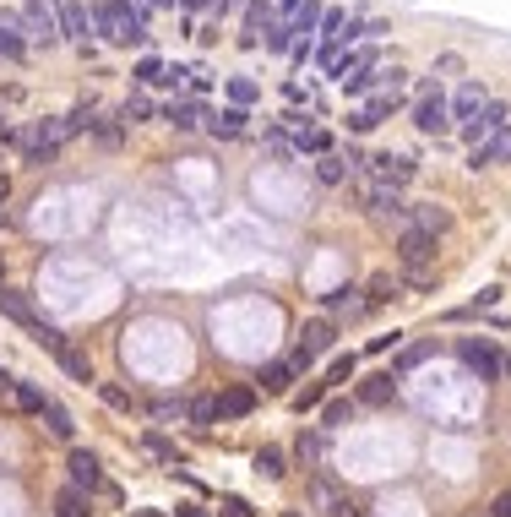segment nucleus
Instances as JSON below:
<instances>
[{
	"label": "nucleus",
	"instance_id": "nucleus-9",
	"mask_svg": "<svg viewBox=\"0 0 511 517\" xmlns=\"http://www.w3.org/2000/svg\"><path fill=\"white\" fill-rule=\"evenodd\" d=\"M88 28H93V12L82 6V0H60V38L88 44Z\"/></svg>",
	"mask_w": 511,
	"mask_h": 517
},
{
	"label": "nucleus",
	"instance_id": "nucleus-21",
	"mask_svg": "<svg viewBox=\"0 0 511 517\" xmlns=\"http://www.w3.org/2000/svg\"><path fill=\"white\" fill-rule=\"evenodd\" d=\"M12 398H17V409H28V414H44V403H50L33 381H12Z\"/></svg>",
	"mask_w": 511,
	"mask_h": 517
},
{
	"label": "nucleus",
	"instance_id": "nucleus-43",
	"mask_svg": "<svg viewBox=\"0 0 511 517\" xmlns=\"http://www.w3.org/2000/svg\"><path fill=\"white\" fill-rule=\"evenodd\" d=\"M224 517H250V506L240 496H224Z\"/></svg>",
	"mask_w": 511,
	"mask_h": 517
},
{
	"label": "nucleus",
	"instance_id": "nucleus-5",
	"mask_svg": "<svg viewBox=\"0 0 511 517\" xmlns=\"http://www.w3.org/2000/svg\"><path fill=\"white\" fill-rule=\"evenodd\" d=\"M66 473H71V490H82V496L104 485V473H98V457H93L88 447H76V452L66 457Z\"/></svg>",
	"mask_w": 511,
	"mask_h": 517
},
{
	"label": "nucleus",
	"instance_id": "nucleus-12",
	"mask_svg": "<svg viewBox=\"0 0 511 517\" xmlns=\"http://www.w3.org/2000/svg\"><path fill=\"white\" fill-rule=\"evenodd\" d=\"M212 403H218V419H245L256 409V386H224Z\"/></svg>",
	"mask_w": 511,
	"mask_h": 517
},
{
	"label": "nucleus",
	"instance_id": "nucleus-13",
	"mask_svg": "<svg viewBox=\"0 0 511 517\" xmlns=\"http://www.w3.org/2000/svg\"><path fill=\"white\" fill-rule=\"evenodd\" d=\"M55 360H60V370H66L71 381H82V386H88V381H93V360H88V349H76V343H71V338H66V349H60Z\"/></svg>",
	"mask_w": 511,
	"mask_h": 517
},
{
	"label": "nucleus",
	"instance_id": "nucleus-28",
	"mask_svg": "<svg viewBox=\"0 0 511 517\" xmlns=\"http://www.w3.org/2000/svg\"><path fill=\"white\" fill-rule=\"evenodd\" d=\"M212 131L218 137H245V109H224L218 120H212Z\"/></svg>",
	"mask_w": 511,
	"mask_h": 517
},
{
	"label": "nucleus",
	"instance_id": "nucleus-44",
	"mask_svg": "<svg viewBox=\"0 0 511 517\" xmlns=\"http://www.w3.org/2000/svg\"><path fill=\"white\" fill-rule=\"evenodd\" d=\"M490 517H511V490H500V496L490 501Z\"/></svg>",
	"mask_w": 511,
	"mask_h": 517
},
{
	"label": "nucleus",
	"instance_id": "nucleus-26",
	"mask_svg": "<svg viewBox=\"0 0 511 517\" xmlns=\"http://www.w3.org/2000/svg\"><path fill=\"white\" fill-rule=\"evenodd\" d=\"M256 473H267V480H283V452L278 447H262V452H256Z\"/></svg>",
	"mask_w": 511,
	"mask_h": 517
},
{
	"label": "nucleus",
	"instance_id": "nucleus-31",
	"mask_svg": "<svg viewBox=\"0 0 511 517\" xmlns=\"http://www.w3.org/2000/svg\"><path fill=\"white\" fill-rule=\"evenodd\" d=\"M365 294H370L365 306H387V299L397 294V283H392V278H370V289H365Z\"/></svg>",
	"mask_w": 511,
	"mask_h": 517
},
{
	"label": "nucleus",
	"instance_id": "nucleus-32",
	"mask_svg": "<svg viewBox=\"0 0 511 517\" xmlns=\"http://www.w3.org/2000/svg\"><path fill=\"white\" fill-rule=\"evenodd\" d=\"M267 50H278V55H283V50H294V28H288V22H272V33H267Z\"/></svg>",
	"mask_w": 511,
	"mask_h": 517
},
{
	"label": "nucleus",
	"instance_id": "nucleus-19",
	"mask_svg": "<svg viewBox=\"0 0 511 517\" xmlns=\"http://www.w3.org/2000/svg\"><path fill=\"white\" fill-rule=\"evenodd\" d=\"M452 219H446V212L436 207V202H424V207H413V229H424V235H441Z\"/></svg>",
	"mask_w": 511,
	"mask_h": 517
},
{
	"label": "nucleus",
	"instance_id": "nucleus-23",
	"mask_svg": "<svg viewBox=\"0 0 511 517\" xmlns=\"http://www.w3.org/2000/svg\"><path fill=\"white\" fill-rule=\"evenodd\" d=\"M316 22H321V0H305V6H294V17H288L294 33H316Z\"/></svg>",
	"mask_w": 511,
	"mask_h": 517
},
{
	"label": "nucleus",
	"instance_id": "nucleus-42",
	"mask_svg": "<svg viewBox=\"0 0 511 517\" xmlns=\"http://www.w3.org/2000/svg\"><path fill=\"white\" fill-rule=\"evenodd\" d=\"M316 403H321V386H305V393L294 398V409H300V414H305V409H316Z\"/></svg>",
	"mask_w": 511,
	"mask_h": 517
},
{
	"label": "nucleus",
	"instance_id": "nucleus-53",
	"mask_svg": "<svg viewBox=\"0 0 511 517\" xmlns=\"http://www.w3.org/2000/svg\"><path fill=\"white\" fill-rule=\"evenodd\" d=\"M0 386H12V381H6V376H0Z\"/></svg>",
	"mask_w": 511,
	"mask_h": 517
},
{
	"label": "nucleus",
	"instance_id": "nucleus-8",
	"mask_svg": "<svg viewBox=\"0 0 511 517\" xmlns=\"http://www.w3.org/2000/svg\"><path fill=\"white\" fill-rule=\"evenodd\" d=\"M0 316H12L17 327H38V322H44V316H38V306H33V299L22 294V289H6V283H0Z\"/></svg>",
	"mask_w": 511,
	"mask_h": 517
},
{
	"label": "nucleus",
	"instance_id": "nucleus-33",
	"mask_svg": "<svg viewBox=\"0 0 511 517\" xmlns=\"http://www.w3.org/2000/svg\"><path fill=\"white\" fill-rule=\"evenodd\" d=\"M229 99H234V109H245V104H256V82H245V76H234V82H229Z\"/></svg>",
	"mask_w": 511,
	"mask_h": 517
},
{
	"label": "nucleus",
	"instance_id": "nucleus-54",
	"mask_svg": "<svg viewBox=\"0 0 511 517\" xmlns=\"http://www.w3.org/2000/svg\"><path fill=\"white\" fill-rule=\"evenodd\" d=\"M283 517H294V512H283Z\"/></svg>",
	"mask_w": 511,
	"mask_h": 517
},
{
	"label": "nucleus",
	"instance_id": "nucleus-30",
	"mask_svg": "<svg viewBox=\"0 0 511 517\" xmlns=\"http://www.w3.org/2000/svg\"><path fill=\"white\" fill-rule=\"evenodd\" d=\"M185 409H191V403H180V398H158V403H153V419H158V425L185 419Z\"/></svg>",
	"mask_w": 511,
	"mask_h": 517
},
{
	"label": "nucleus",
	"instance_id": "nucleus-16",
	"mask_svg": "<svg viewBox=\"0 0 511 517\" xmlns=\"http://www.w3.org/2000/svg\"><path fill=\"white\" fill-rule=\"evenodd\" d=\"M359 398H365L370 409H381V403H392V398H397V381H392V376H370V381L359 386Z\"/></svg>",
	"mask_w": 511,
	"mask_h": 517
},
{
	"label": "nucleus",
	"instance_id": "nucleus-22",
	"mask_svg": "<svg viewBox=\"0 0 511 517\" xmlns=\"http://www.w3.org/2000/svg\"><path fill=\"white\" fill-rule=\"evenodd\" d=\"M359 289H332V294H321V306L326 311H349V316H359L365 311V299H354Z\"/></svg>",
	"mask_w": 511,
	"mask_h": 517
},
{
	"label": "nucleus",
	"instance_id": "nucleus-29",
	"mask_svg": "<svg viewBox=\"0 0 511 517\" xmlns=\"http://www.w3.org/2000/svg\"><path fill=\"white\" fill-rule=\"evenodd\" d=\"M349 419H354V403H343V398H337V403H326V409H321V425H326V430H337V425H349Z\"/></svg>",
	"mask_w": 511,
	"mask_h": 517
},
{
	"label": "nucleus",
	"instance_id": "nucleus-27",
	"mask_svg": "<svg viewBox=\"0 0 511 517\" xmlns=\"http://www.w3.org/2000/svg\"><path fill=\"white\" fill-rule=\"evenodd\" d=\"M185 414H191V425H196V430H212V425H218V403H212V398H196Z\"/></svg>",
	"mask_w": 511,
	"mask_h": 517
},
{
	"label": "nucleus",
	"instance_id": "nucleus-17",
	"mask_svg": "<svg viewBox=\"0 0 511 517\" xmlns=\"http://www.w3.org/2000/svg\"><path fill=\"white\" fill-rule=\"evenodd\" d=\"M163 115H169V125H175V131H191V125L201 120V104H196V99H175Z\"/></svg>",
	"mask_w": 511,
	"mask_h": 517
},
{
	"label": "nucleus",
	"instance_id": "nucleus-52",
	"mask_svg": "<svg viewBox=\"0 0 511 517\" xmlns=\"http://www.w3.org/2000/svg\"><path fill=\"white\" fill-rule=\"evenodd\" d=\"M0 278H6V262H0Z\"/></svg>",
	"mask_w": 511,
	"mask_h": 517
},
{
	"label": "nucleus",
	"instance_id": "nucleus-37",
	"mask_svg": "<svg viewBox=\"0 0 511 517\" xmlns=\"http://www.w3.org/2000/svg\"><path fill=\"white\" fill-rule=\"evenodd\" d=\"M300 153H326V131H300Z\"/></svg>",
	"mask_w": 511,
	"mask_h": 517
},
{
	"label": "nucleus",
	"instance_id": "nucleus-6",
	"mask_svg": "<svg viewBox=\"0 0 511 517\" xmlns=\"http://www.w3.org/2000/svg\"><path fill=\"white\" fill-rule=\"evenodd\" d=\"M370 175H375V186H408L413 180V158H403V153H381V158H370Z\"/></svg>",
	"mask_w": 511,
	"mask_h": 517
},
{
	"label": "nucleus",
	"instance_id": "nucleus-38",
	"mask_svg": "<svg viewBox=\"0 0 511 517\" xmlns=\"http://www.w3.org/2000/svg\"><path fill=\"white\" fill-rule=\"evenodd\" d=\"M250 28H272V12H267V0H250Z\"/></svg>",
	"mask_w": 511,
	"mask_h": 517
},
{
	"label": "nucleus",
	"instance_id": "nucleus-49",
	"mask_svg": "<svg viewBox=\"0 0 511 517\" xmlns=\"http://www.w3.org/2000/svg\"><path fill=\"white\" fill-rule=\"evenodd\" d=\"M137 517H163V512H137Z\"/></svg>",
	"mask_w": 511,
	"mask_h": 517
},
{
	"label": "nucleus",
	"instance_id": "nucleus-47",
	"mask_svg": "<svg viewBox=\"0 0 511 517\" xmlns=\"http://www.w3.org/2000/svg\"><path fill=\"white\" fill-rule=\"evenodd\" d=\"M180 517H207V512L201 506H180Z\"/></svg>",
	"mask_w": 511,
	"mask_h": 517
},
{
	"label": "nucleus",
	"instance_id": "nucleus-10",
	"mask_svg": "<svg viewBox=\"0 0 511 517\" xmlns=\"http://www.w3.org/2000/svg\"><path fill=\"white\" fill-rule=\"evenodd\" d=\"M365 207L375 212L381 224H392V219H408V202H403L392 186H370V191H365Z\"/></svg>",
	"mask_w": 511,
	"mask_h": 517
},
{
	"label": "nucleus",
	"instance_id": "nucleus-3",
	"mask_svg": "<svg viewBox=\"0 0 511 517\" xmlns=\"http://www.w3.org/2000/svg\"><path fill=\"white\" fill-rule=\"evenodd\" d=\"M397 262H403L408 273H430V262H436V235L403 229V240H397Z\"/></svg>",
	"mask_w": 511,
	"mask_h": 517
},
{
	"label": "nucleus",
	"instance_id": "nucleus-18",
	"mask_svg": "<svg viewBox=\"0 0 511 517\" xmlns=\"http://www.w3.org/2000/svg\"><path fill=\"white\" fill-rule=\"evenodd\" d=\"M294 376H300V370H294V360H272V365L262 370V386H267V393H288Z\"/></svg>",
	"mask_w": 511,
	"mask_h": 517
},
{
	"label": "nucleus",
	"instance_id": "nucleus-14",
	"mask_svg": "<svg viewBox=\"0 0 511 517\" xmlns=\"http://www.w3.org/2000/svg\"><path fill=\"white\" fill-rule=\"evenodd\" d=\"M22 12H0V55H6V60H17L22 55Z\"/></svg>",
	"mask_w": 511,
	"mask_h": 517
},
{
	"label": "nucleus",
	"instance_id": "nucleus-45",
	"mask_svg": "<svg viewBox=\"0 0 511 517\" xmlns=\"http://www.w3.org/2000/svg\"><path fill=\"white\" fill-rule=\"evenodd\" d=\"M300 457H321V436H300Z\"/></svg>",
	"mask_w": 511,
	"mask_h": 517
},
{
	"label": "nucleus",
	"instance_id": "nucleus-48",
	"mask_svg": "<svg viewBox=\"0 0 511 517\" xmlns=\"http://www.w3.org/2000/svg\"><path fill=\"white\" fill-rule=\"evenodd\" d=\"M6 196H12V186H6V175H0V207H6Z\"/></svg>",
	"mask_w": 511,
	"mask_h": 517
},
{
	"label": "nucleus",
	"instance_id": "nucleus-15",
	"mask_svg": "<svg viewBox=\"0 0 511 517\" xmlns=\"http://www.w3.org/2000/svg\"><path fill=\"white\" fill-rule=\"evenodd\" d=\"M484 104H490V99H484V88H479V82H468V88H462V93L452 99V115H457V120L468 125V120H474V115H479Z\"/></svg>",
	"mask_w": 511,
	"mask_h": 517
},
{
	"label": "nucleus",
	"instance_id": "nucleus-34",
	"mask_svg": "<svg viewBox=\"0 0 511 517\" xmlns=\"http://www.w3.org/2000/svg\"><path fill=\"white\" fill-rule=\"evenodd\" d=\"M326 381L337 386V381H354V354H337L332 365H326Z\"/></svg>",
	"mask_w": 511,
	"mask_h": 517
},
{
	"label": "nucleus",
	"instance_id": "nucleus-7",
	"mask_svg": "<svg viewBox=\"0 0 511 517\" xmlns=\"http://www.w3.org/2000/svg\"><path fill=\"white\" fill-rule=\"evenodd\" d=\"M413 120H419V131H430V137H441V131H446V125H452V104L441 99V88L419 99V109H413Z\"/></svg>",
	"mask_w": 511,
	"mask_h": 517
},
{
	"label": "nucleus",
	"instance_id": "nucleus-20",
	"mask_svg": "<svg viewBox=\"0 0 511 517\" xmlns=\"http://www.w3.org/2000/svg\"><path fill=\"white\" fill-rule=\"evenodd\" d=\"M316 180H321V186H343V180H349V158H332V153H321V163H316Z\"/></svg>",
	"mask_w": 511,
	"mask_h": 517
},
{
	"label": "nucleus",
	"instance_id": "nucleus-1",
	"mask_svg": "<svg viewBox=\"0 0 511 517\" xmlns=\"http://www.w3.org/2000/svg\"><path fill=\"white\" fill-rule=\"evenodd\" d=\"M22 28H28V38L55 44L60 38V0H22Z\"/></svg>",
	"mask_w": 511,
	"mask_h": 517
},
{
	"label": "nucleus",
	"instance_id": "nucleus-24",
	"mask_svg": "<svg viewBox=\"0 0 511 517\" xmlns=\"http://www.w3.org/2000/svg\"><path fill=\"white\" fill-rule=\"evenodd\" d=\"M44 425H50V436H60V441H71V430H76L60 403H44Z\"/></svg>",
	"mask_w": 511,
	"mask_h": 517
},
{
	"label": "nucleus",
	"instance_id": "nucleus-2",
	"mask_svg": "<svg viewBox=\"0 0 511 517\" xmlns=\"http://www.w3.org/2000/svg\"><path fill=\"white\" fill-rule=\"evenodd\" d=\"M457 354H462V365L474 370L479 381H500V370H506V360L490 349L484 338H462V343H457Z\"/></svg>",
	"mask_w": 511,
	"mask_h": 517
},
{
	"label": "nucleus",
	"instance_id": "nucleus-46",
	"mask_svg": "<svg viewBox=\"0 0 511 517\" xmlns=\"http://www.w3.org/2000/svg\"><path fill=\"white\" fill-rule=\"evenodd\" d=\"M424 354H430V343H413V349H403V365H419Z\"/></svg>",
	"mask_w": 511,
	"mask_h": 517
},
{
	"label": "nucleus",
	"instance_id": "nucleus-4",
	"mask_svg": "<svg viewBox=\"0 0 511 517\" xmlns=\"http://www.w3.org/2000/svg\"><path fill=\"white\" fill-rule=\"evenodd\" d=\"M332 338H337V327H332L326 316L305 322V332H300V349H294V370H305L316 354H326V349H332Z\"/></svg>",
	"mask_w": 511,
	"mask_h": 517
},
{
	"label": "nucleus",
	"instance_id": "nucleus-25",
	"mask_svg": "<svg viewBox=\"0 0 511 517\" xmlns=\"http://www.w3.org/2000/svg\"><path fill=\"white\" fill-rule=\"evenodd\" d=\"M55 517H88V496H82V490H60L55 496Z\"/></svg>",
	"mask_w": 511,
	"mask_h": 517
},
{
	"label": "nucleus",
	"instance_id": "nucleus-50",
	"mask_svg": "<svg viewBox=\"0 0 511 517\" xmlns=\"http://www.w3.org/2000/svg\"><path fill=\"white\" fill-rule=\"evenodd\" d=\"M153 6H175V0H153Z\"/></svg>",
	"mask_w": 511,
	"mask_h": 517
},
{
	"label": "nucleus",
	"instance_id": "nucleus-35",
	"mask_svg": "<svg viewBox=\"0 0 511 517\" xmlns=\"http://www.w3.org/2000/svg\"><path fill=\"white\" fill-rule=\"evenodd\" d=\"M120 115H125V120H153V104L137 93V99H125V109H120Z\"/></svg>",
	"mask_w": 511,
	"mask_h": 517
},
{
	"label": "nucleus",
	"instance_id": "nucleus-40",
	"mask_svg": "<svg viewBox=\"0 0 511 517\" xmlns=\"http://www.w3.org/2000/svg\"><path fill=\"white\" fill-rule=\"evenodd\" d=\"M321 33H332V38H343V12H321Z\"/></svg>",
	"mask_w": 511,
	"mask_h": 517
},
{
	"label": "nucleus",
	"instance_id": "nucleus-51",
	"mask_svg": "<svg viewBox=\"0 0 511 517\" xmlns=\"http://www.w3.org/2000/svg\"><path fill=\"white\" fill-rule=\"evenodd\" d=\"M474 517H490V506H484V512H474Z\"/></svg>",
	"mask_w": 511,
	"mask_h": 517
},
{
	"label": "nucleus",
	"instance_id": "nucleus-39",
	"mask_svg": "<svg viewBox=\"0 0 511 517\" xmlns=\"http://www.w3.org/2000/svg\"><path fill=\"white\" fill-rule=\"evenodd\" d=\"M104 403L109 409H131V393H125V386H104Z\"/></svg>",
	"mask_w": 511,
	"mask_h": 517
},
{
	"label": "nucleus",
	"instance_id": "nucleus-11",
	"mask_svg": "<svg viewBox=\"0 0 511 517\" xmlns=\"http://www.w3.org/2000/svg\"><path fill=\"white\" fill-rule=\"evenodd\" d=\"M370 66H375V55H370V50H359V55H349V60H337V71H332V76L343 82L349 93H359L365 82H370Z\"/></svg>",
	"mask_w": 511,
	"mask_h": 517
},
{
	"label": "nucleus",
	"instance_id": "nucleus-36",
	"mask_svg": "<svg viewBox=\"0 0 511 517\" xmlns=\"http://www.w3.org/2000/svg\"><path fill=\"white\" fill-rule=\"evenodd\" d=\"M137 82H163V60H153V55H147V60L137 66Z\"/></svg>",
	"mask_w": 511,
	"mask_h": 517
},
{
	"label": "nucleus",
	"instance_id": "nucleus-41",
	"mask_svg": "<svg viewBox=\"0 0 511 517\" xmlns=\"http://www.w3.org/2000/svg\"><path fill=\"white\" fill-rule=\"evenodd\" d=\"M93 131H98V142H109V147L120 142V125H109V120H93Z\"/></svg>",
	"mask_w": 511,
	"mask_h": 517
}]
</instances>
